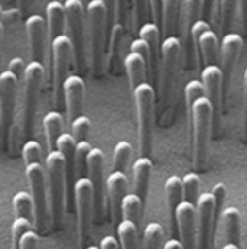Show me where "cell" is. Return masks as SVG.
Returning a JSON list of instances; mask_svg holds the SVG:
<instances>
[{"label":"cell","instance_id":"9a60e30c","mask_svg":"<svg viewBox=\"0 0 247 249\" xmlns=\"http://www.w3.org/2000/svg\"><path fill=\"white\" fill-rule=\"evenodd\" d=\"M197 213V249H211V241L215 233L214 198L211 193L199 194L195 203Z\"/></svg>","mask_w":247,"mask_h":249},{"label":"cell","instance_id":"ac0fdd59","mask_svg":"<svg viewBox=\"0 0 247 249\" xmlns=\"http://www.w3.org/2000/svg\"><path fill=\"white\" fill-rule=\"evenodd\" d=\"M175 229L180 233L182 249H197V213L195 206L182 201L175 212Z\"/></svg>","mask_w":247,"mask_h":249},{"label":"cell","instance_id":"f907efd6","mask_svg":"<svg viewBox=\"0 0 247 249\" xmlns=\"http://www.w3.org/2000/svg\"><path fill=\"white\" fill-rule=\"evenodd\" d=\"M127 9H129V0H117V23L126 25L127 19Z\"/></svg>","mask_w":247,"mask_h":249},{"label":"cell","instance_id":"5b68a950","mask_svg":"<svg viewBox=\"0 0 247 249\" xmlns=\"http://www.w3.org/2000/svg\"><path fill=\"white\" fill-rule=\"evenodd\" d=\"M181 53L182 47L178 36H168L161 42V60L158 72V96L161 106H166L169 103Z\"/></svg>","mask_w":247,"mask_h":249},{"label":"cell","instance_id":"83f0119b","mask_svg":"<svg viewBox=\"0 0 247 249\" xmlns=\"http://www.w3.org/2000/svg\"><path fill=\"white\" fill-rule=\"evenodd\" d=\"M123 65L129 77V83H130V89L132 91L142 83L146 81V74H148V68H146V61L143 60V57H140L139 54L134 53H129L123 60Z\"/></svg>","mask_w":247,"mask_h":249},{"label":"cell","instance_id":"836d02e7","mask_svg":"<svg viewBox=\"0 0 247 249\" xmlns=\"http://www.w3.org/2000/svg\"><path fill=\"white\" fill-rule=\"evenodd\" d=\"M239 0H220V32L223 36L231 31L234 18H236V10H237Z\"/></svg>","mask_w":247,"mask_h":249},{"label":"cell","instance_id":"8fae6325","mask_svg":"<svg viewBox=\"0 0 247 249\" xmlns=\"http://www.w3.org/2000/svg\"><path fill=\"white\" fill-rule=\"evenodd\" d=\"M19 80L13 72L4 70L0 72V126L4 139H9L15 124V109Z\"/></svg>","mask_w":247,"mask_h":249},{"label":"cell","instance_id":"8992f818","mask_svg":"<svg viewBox=\"0 0 247 249\" xmlns=\"http://www.w3.org/2000/svg\"><path fill=\"white\" fill-rule=\"evenodd\" d=\"M87 18H88V29H90L93 70L96 74H100L103 70L106 39H107L104 4L100 0H90V3L87 4Z\"/></svg>","mask_w":247,"mask_h":249},{"label":"cell","instance_id":"680465c9","mask_svg":"<svg viewBox=\"0 0 247 249\" xmlns=\"http://www.w3.org/2000/svg\"><path fill=\"white\" fill-rule=\"evenodd\" d=\"M221 249H239V247H237V245H234V244H226V245H224Z\"/></svg>","mask_w":247,"mask_h":249},{"label":"cell","instance_id":"30bf717a","mask_svg":"<svg viewBox=\"0 0 247 249\" xmlns=\"http://www.w3.org/2000/svg\"><path fill=\"white\" fill-rule=\"evenodd\" d=\"M88 180L93 186V219L97 225L104 216V154L100 148H93L87 157Z\"/></svg>","mask_w":247,"mask_h":249},{"label":"cell","instance_id":"5bb4252c","mask_svg":"<svg viewBox=\"0 0 247 249\" xmlns=\"http://www.w3.org/2000/svg\"><path fill=\"white\" fill-rule=\"evenodd\" d=\"M202 15V0H182L181 7V19L180 26L182 31L181 35V47L184 51L185 68L192 70L195 67V44L192 41V26L197 20H199Z\"/></svg>","mask_w":247,"mask_h":249},{"label":"cell","instance_id":"f546056e","mask_svg":"<svg viewBox=\"0 0 247 249\" xmlns=\"http://www.w3.org/2000/svg\"><path fill=\"white\" fill-rule=\"evenodd\" d=\"M62 116L60 112H48L44 116V130H45V136H47V142H48V148L49 151L57 149V141L61 136L62 133Z\"/></svg>","mask_w":247,"mask_h":249},{"label":"cell","instance_id":"f6af8a7d","mask_svg":"<svg viewBox=\"0 0 247 249\" xmlns=\"http://www.w3.org/2000/svg\"><path fill=\"white\" fill-rule=\"evenodd\" d=\"M36 247H38V232L32 229L19 239L16 249H36Z\"/></svg>","mask_w":247,"mask_h":249},{"label":"cell","instance_id":"484cf974","mask_svg":"<svg viewBox=\"0 0 247 249\" xmlns=\"http://www.w3.org/2000/svg\"><path fill=\"white\" fill-rule=\"evenodd\" d=\"M47 31L51 41L64 34L65 28V9L60 0H51L47 3Z\"/></svg>","mask_w":247,"mask_h":249},{"label":"cell","instance_id":"ab89813d","mask_svg":"<svg viewBox=\"0 0 247 249\" xmlns=\"http://www.w3.org/2000/svg\"><path fill=\"white\" fill-rule=\"evenodd\" d=\"M71 127H72V136H74L75 142L87 141V136L91 129V121L87 116L80 115L78 118H75L71 122Z\"/></svg>","mask_w":247,"mask_h":249},{"label":"cell","instance_id":"4316f807","mask_svg":"<svg viewBox=\"0 0 247 249\" xmlns=\"http://www.w3.org/2000/svg\"><path fill=\"white\" fill-rule=\"evenodd\" d=\"M223 228H224V236L227 244L240 245V229H242V217L237 207L230 206L221 213Z\"/></svg>","mask_w":247,"mask_h":249},{"label":"cell","instance_id":"74e56055","mask_svg":"<svg viewBox=\"0 0 247 249\" xmlns=\"http://www.w3.org/2000/svg\"><path fill=\"white\" fill-rule=\"evenodd\" d=\"M22 157L25 165L33 162H42V146L35 139H28L22 146Z\"/></svg>","mask_w":247,"mask_h":249},{"label":"cell","instance_id":"f1b7e54d","mask_svg":"<svg viewBox=\"0 0 247 249\" xmlns=\"http://www.w3.org/2000/svg\"><path fill=\"white\" fill-rule=\"evenodd\" d=\"M165 193H166V201L171 213V220H172V228L175 229V212L180 203L184 201V190H182V178L178 176H171L166 183H165Z\"/></svg>","mask_w":247,"mask_h":249},{"label":"cell","instance_id":"2e32d148","mask_svg":"<svg viewBox=\"0 0 247 249\" xmlns=\"http://www.w3.org/2000/svg\"><path fill=\"white\" fill-rule=\"evenodd\" d=\"M192 41L195 48H198L201 62L204 67L217 65L220 61V39L217 34L211 29L210 23L204 19H199L192 26Z\"/></svg>","mask_w":247,"mask_h":249},{"label":"cell","instance_id":"d4e9b609","mask_svg":"<svg viewBox=\"0 0 247 249\" xmlns=\"http://www.w3.org/2000/svg\"><path fill=\"white\" fill-rule=\"evenodd\" d=\"M181 7L182 0H162V35L164 39L168 36H177V31L180 28L181 19Z\"/></svg>","mask_w":247,"mask_h":249},{"label":"cell","instance_id":"60d3db41","mask_svg":"<svg viewBox=\"0 0 247 249\" xmlns=\"http://www.w3.org/2000/svg\"><path fill=\"white\" fill-rule=\"evenodd\" d=\"M33 229V223L25 217H16L12 223V236H13V244H15V248L19 242V239L29 231Z\"/></svg>","mask_w":247,"mask_h":249},{"label":"cell","instance_id":"db71d44e","mask_svg":"<svg viewBox=\"0 0 247 249\" xmlns=\"http://www.w3.org/2000/svg\"><path fill=\"white\" fill-rule=\"evenodd\" d=\"M214 1L215 0H202V16H204V20H207V22L213 15Z\"/></svg>","mask_w":247,"mask_h":249},{"label":"cell","instance_id":"d6986e66","mask_svg":"<svg viewBox=\"0 0 247 249\" xmlns=\"http://www.w3.org/2000/svg\"><path fill=\"white\" fill-rule=\"evenodd\" d=\"M84 94H85V84L82 77L77 74H69L62 84V96H64L69 122H72L75 118L82 115Z\"/></svg>","mask_w":247,"mask_h":249},{"label":"cell","instance_id":"f5cc1de1","mask_svg":"<svg viewBox=\"0 0 247 249\" xmlns=\"http://www.w3.org/2000/svg\"><path fill=\"white\" fill-rule=\"evenodd\" d=\"M100 249H119V244L115 236H104L100 242Z\"/></svg>","mask_w":247,"mask_h":249},{"label":"cell","instance_id":"8d00e7d4","mask_svg":"<svg viewBox=\"0 0 247 249\" xmlns=\"http://www.w3.org/2000/svg\"><path fill=\"white\" fill-rule=\"evenodd\" d=\"M199 186L201 180L197 173H188L182 178V190H184V200L194 204L199 197Z\"/></svg>","mask_w":247,"mask_h":249},{"label":"cell","instance_id":"3957f363","mask_svg":"<svg viewBox=\"0 0 247 249\" xmlns=\"http://www.w3.org/2000/svg\"><path fill=\"white\" fill-rule=\"evenodd\" d=\"M45 77V67L39 61L26 64L23 75V113H22V129L28 139H32L35 132L36 112L41 96V87Z\"/></svg>","mask_w":247,"mask_h":249},{"label":"cell","instance_id":"6125c7cd","mask_svg":"<svg viewBox=\"0 0 247 249\" xmlns=\"http://www.w3.org/2000/svg\"><path fill=\"white\" fill-rule=\"evenodd\" d=\"M87 249H100V248H99V247H88Z\"/></svg>","mask_w":247,"mask_h":249},{"label":"cell","instance_id":"e0dca14e","mask_svg":"<svg viewBox=\"0 0 247 249\" xmlns=\"http://www.w3.org/2000/svg\"><path fill=\"white\" fill-rule=\"evenodd\" d=\"M243 48V38L236 32H229L220 41V70L223 74V100L227 99L229 86L233 77L237 58Z\"/></svg>","mask_w":247,"mask_h":249},{"label":"cell","instance_id":"ba28073f","mask_svg":"<svg viewBox=\"0 0 247 249\" xmlns=\"http://www.w3.org/2000/svg\"><path fill=\"white\" fill-rule=\"evenodd\" d=\"M26 178L31 188V197L33 201V225L38 233H44L47 231V174L45 165L42 162H33L25 165Z\"/></svg>","mask_w":247,"mask_h":249},{"label":"cell","instance_id":"7c38bea8","mask_svg":"<svg viewBox=\"0 0 247 249\" xmlns=\"http://www.w3.org/2000/svg\"><path fill=\"white\" fill-rule=\"evenodd\" d=\"M201 80L205 90V97L208 99L213 109V130L217 136L220 132L221 113H223V74L218 65H207L201 71Z\"/></svg>","mask_w":247,"mask_h":249},{"label":"cell","instance_id":"f35d334b","mask_svg":"<svg viewBox=\"0 0 247 249\" xmlns=\"http://www.w3.org/2000/svg\"><path fill=\"white\" fill-rule=\"evenodd\" d=\"M205 96V90L202 86V81L199 80H191L188 81L185 86V100H186V107H188V115L191 113L192 105Z\"/></svg>","mask_w":247,"mask_h":249},{"label":"cell","instance_id":"6f0895ef","mask_svg":"<svg viewBox=\"0 0 247 249\" xmlns=\"http://www.w3.org/2000/svg\"><path fill=\"white\" fill-rule=\"evenodd\" d=\"M17 4H19V10H20V12H25V10L28 9L29 0H17Z\"/></svg>","mask_w":247,"mask_h":249},{"label":"cell","instance_id":"681fc988","mask_svg":"<svg viewBox=\"0 0 247 249\" xmlns=\"http://www.w3.org/2000/svg\"><path fill=\"white\" fill-rule=\"evenodd\" d=\"M149 6H150V13L153 18V23L155 25H161V19H162V0H148Z\"/></svg>","mask_w":247,"mask_h":249},{"label":"cell","instance_id":"7a4b0ae2","mask_svg":"<svg viewBox=\"0 0 247 249\" xmlns=\"http://www.w3.org/2000/svg\"><path fill=\"white\" fill-rule=\"evenodd\" d=\"M136 112H137V132H139V149L140 157H149L153 148V124L156 107L155 87L145 81L133 90Z\"/></svg>","mask_w":247,"mask_h":249},{"label":"cell","instance_id":"7402d4cb","mask_svg":"<svg viewBox=\"0 0 247 249\" xmlns=\"http://www.w3.org/2000/svg\"><path fill=\"white\" fill-rule=\"evenodd\" d=\"M107 193H109V201H110V210L115 225L117 226L122 222V201L123 197L127 194V177L124 173L113 171L107 177L106 181Z\"/></svg>","mask_w":247,"mask_h":249},{"label":"cell","instance_id":"cb8c5ba5","mask_svg":"<svg viewBox=\"0 0 247 249\" xmlns=\"http://www.w3.org/2000/svg\"><path fill=\"white\" fill-rule=\"evenodd\" d=\"M75 139L72 133H61V136L57 141V149L61 152L65 161V183L68 188H74V176L77 173L75 170Z\"/></svg>","mask_w":247,"mask_h":249},{"label":"cell","instance_id":"7bdbcfd3","mask_svg":"<svg viewBox=\"0 0 247 249\" xmlns=\"http://www.w3.org/2000/svg\"><path fill=\"white\" fill-rule=\"evenodd\" d=\"M211 194H213V198H214V222L217 225V219L220 216L221 206H223V203L226 200V196H227V188L223 183H218V184L213 187Z\"/></svg>","mask_w":247,"mask_h":249},{"label":"cell","instance_id":"6da1fadb","mask_svg":"<svg viewBox=\"0 0 247 249\" xmlns=\"http://www.w3.org/2000/svg\"><path fill=\"white\" fill-rule=\"evenodd\" d=\"M189 124H192V165L197 171H201L207 164L208 143L213 130V109L205 96L192 105Z\"/></svg>","mask_w":247,"mask_h":249},{"label":"cell","instance_id":"4dcf8cb0","mask_svg":"<svg viewBox=\"0 0 247 249\" xmlns=\"http://www.w3.org/2000/svg\"><path fill=\"white\" fill-rule=\"evenodd\" d=\"M145 203L136 196L134 193H129L123 197L122 201V219L133 222L137 228H140L142 222V212Z\"/></svg>","mask_w":247,"mask_h":249},{"label":"cell","instance_id":"4fadbf2b","mask_svg":"<svg viewBox=\"0 0 247 249\" xmlns=\"http://www.w3.org/2000/svg\"><path fill=\"white\" fill-rule=\"evenodd\" d=\"M52 50V78H54V93L55 102L60 103L62 97V84L68 77L69 64L74 58L72 44L68 35L62 34L51 41Z\"/></svg>","mask_w":247,"mask_h":249},{"label":"cell","instance_id":"d590c367","mask_svg":"<svg viewBox=\"0 0 247 249\" xmlns=\"http://www.w3.org/2000/svg\"><path fill=\"white\" fill-rule=\"evenodd\" d=\"M164 238V229L159 223L150 222L143 231V249H159Z\"/></svg>","mask_w":247,"mask_h":249},{"label":"cell","instance_id":"9c48e42d","mask_svg":"<svg viewBox=\"0 0 247 249\" xmlns=\"http://www.w3.org/2000/svg\"><path fill=\"white\" fill-rule=\"evenodd\" d=\"M72 191L77 210L78 242L80 247H84L90 239V231L93 223V186L88 177H80L74 183Z\"/></svg>","mask_w":247,"mask_h":249},{"label":"cell","instance_id":"e575fe53","mask_svg":"<svg viewBox=\"0 0 247 249\" xmlns=\"http://www.w3.org/2000/svg\"><path fill=\"white\" fill-rule=\"evenodd\" d=\"M132 157V145L127 141H119L113 151V171L124 173Z\"/></svg>","mask_w":247,"mask_h":249},{"label":"cell","instance_id":"52a82bcc","mask_svg":"<svg viewBox=\"0 0 247 249\" xmlns=\"http://www.w3.org/2000/svg\"><path fill=\"white\" fill-rule=\"evenodd\" d=\"M65 23L68 36L72 44L74 64L80 71L85 70V28H84V6L81 0H64Z\"/></svg>","mask_w":247,"mask_h":249},{"label":"cell","instance_id":"94428289","mask_svg":"<svg viewBox=\"0 0 247 249\" xmlns=\"http://www.w3.org/2000/svg\"><path fill=\"white\" fill-rule=\"evenodd\" d=\"M3 13H4V12H3V6H1V3H0V19L3 18Z\"/></svg>","mask_w":247,"mask_h":249},{"label":"cell","instance_id":"bcb514c9","mask_svg":"<svg viewBox=\"0 0 247 249\" xmlns=\"http://www.w3.org/2000/svg\"><path fill=\"white\" fill-rule=\"evenodd\" d=\"M134 7V19L137 25H143L148 15V0H132Z\"/></svg>","mask_w":247,"mask_h":249},{"label":"cell","instance_id":"ffe728a7","mask_svg":"<svg viewBox=\"0 0 247 249\" xmlns=\"http://www.w3.org/2000/svg\"><path fill=\"white\" fill-rule=\"evenodd\" d=\"M139 38H142L149 47V64L148 74L150 77V84H158L159 60H161V29L153 22H145L139 28Z\"/></svg>","mask_w":247,"mask_h":249},{"label":"cell","instance_id":"1f68e13d","mask_svg":"<svg viewBox=\"0 0 247 249\" xmlns=\"http://www.w3.org/2000/svg\"><path fill=\"white\" fill-rule=\"evenodd\" d=\"M117 235L122 249H139V228L133 222L122 219L117 225Z\"/></svg>","mask_w":247,"mask_h":249},{"label":"cell","instance_id":"d6a6232c","mask_svg":"<svg viewBox=\"0 0 247 249\" xmlns=\"http://www.w3.org/2000/svg\"><path fill=\"white\" fill-rule=\"evenodd\" d=\"M12 206L16 217H25L33 223V201L28 191H17L12 198Z\"/></svg>","mask_w":247,"mask_h":249},{"label":"cell","instance_id":"44dd1931","mask_svg":"<svg viewBox=\"0 0 247 249\" xmlns=\"http://www.w3.org/2000/svg\"><path fill=\"white\" fill-rule=\"evenodd\" d=\"M25 29L28 35L32 61L42 62L45 54V34L48 32L45 18L38 13L28 16V19L25 20Z\"/></svg>","mask_w":247,"mask_h":249},{"label":"cell","instance_id":"816d5d0a","mask_svg":"<svg viewBox=\"0 0 247 249\" xmlns=\"http://www.w3.org/2000/svg\"><path fill=\"white\" fill-rule=\"evenodd\" d=\"M243 139L247 142V67L245 70V97H243Z\"/></svg>","mask_w":247,"mask_h":249},{"label":"cell","instance_id":"91938a15","mask_svg":"<svg viewBox=\"0 0 247 249\" xmlns=\"http://www.w3.org/2000/svg\"><path fill=\"white\" fill-rule=\"evenodd\" d=\"M1 36H3V20L0 19V44H1Z\"/></svg>","mask_w":247,"mask_h":249},{"label":"cell","instance_id":"b9f144b4","mask_svg":"<svg viewBox=\"0 0 247 249\" xmlns=\"http://www.w3.org/2000/svg\"><path fill=\"white\" fill-rule=\"evenodd\" d=\"M91 149H93V146L88 141L77 142V145H75V170L81 171L82 167L87 165V157Z\"/></svg>","mask_w":247,"mask_h":249},{"label":"cell","instance_id":"9f6ffc18","mask_svg":"<svg viewBox=\"0 0 247 249\" xmlns=\"http://www.w3.org/2000/svg\"><path fill=\"white\" fill-rule=\"evenodd\" d=\"M164 249H182V247H181V242L178 239H169L164 245Z\"/></svg>","mask_w":247,"mask_h":249},{"label":"cell","instance_id":"c3c4849f","mask_svg":"<svg viewBox=\"0 0 247 249\" xmlns=\"http://www.w3.org/2000/svg\"><path fill=\"white\" fill-rule=\"evenodd\" d=\"M7 70L10 72H13L16 75V78L19 80V83H20L23 80V75H25L26 64H25V61L20 57H15V58H12L9 61V64H7Z\"/></svg>","mask_w":247,"mask_h":249},{"label":"cell","instance_id":"7dc6e473","mask_svg":"<svg viewBox=\"0 0 247 249\" xmlns=\"http://www.w3.org/2000/svg\"><path fill=\"white\" fill-rule=\"evenodd\" d=\"M130 53H134V54H139L140 57H143V60L146 61V68H148V64H149V47L142 38H137L130 44Z\"/></svg>","mask_w":247,"mask_h":249},{"label":"cell","instance_id":"11a10c76","mask_svg":"<svg viewBox=\"0 0 247 249\" xmlns=\"http://www.w3.org/2000/svg\"><path fill=\"white\" fill-rule=\"evenodd\" d=\"M240 3V15H242V26L243 32L247 36V0H239Z\"/></svg>","mask_w":247,"mask_h":249},{"label":"cell","instance_id":"603a6c76","mask_svg":"<svg viewBox=\"0 0 247 249\" xmlns=\"http://www.w3.org/2000/svg\"><path fill=\"white\" fill-rule=\"evenodd\" d=\"M152 168H153V164H152L149 157H139L133 164V188H134V194L139 196V198L143 203L146 201Z\"/></svg>","mask_w":247,"mask_h":249},{"label":"cell","instance_id":"ee69618b","mask_svg":"<svg viewBox=\"0 0 247 249\" xmlns=\"http://www.w3.org/2000/svg\"><path fill=\"white\" fill-rule=\"evenodd\" d=\"M104 4L106 9V26H107V38L112 31V28L116 23L117 18V0H100Z\"/></svg>","mask_w":247,"mask_h":249},{"label":"cell","instance_id":"277c9868","mask_svg":"<svg viewBox=\"0 0 247 249\" xmlns=\"http://www.w3.org/2000/svg\"><path fill=\"white\" fill-rule=\"evenodd\" d=\"M45 174L49 190V212L55 229H60L65 201V161L58 149L49 151L45 158Z\"/></svg>","mask_w":247,"mask_h":249}]
</instances>
